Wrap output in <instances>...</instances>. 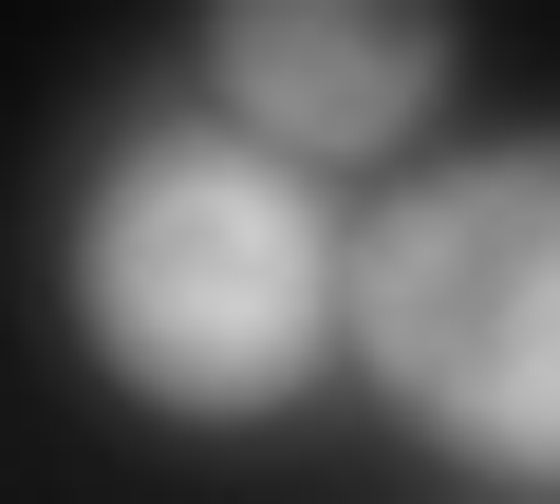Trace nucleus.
<instances>
[{
    "mask_svg": "<svg viewBox=\"0 0 560 504\" xmlns=\"http://www.w3.org/2000/svg\"><path fill=\"white\" fill-rule=\"evenodd\" d=\"M75 337L113 355V392L243 430L337 355V206L318 168H280L224 113H150L113 131V168L75 187Z\"/></svg>",
    "mask_w": 560,
    "mask_h": 504,
    "instance_id": "obj_1",
    "label": "nucleus"
},
{
    "mask_svg": "<svg viewBox=\"0 0 560 504\" xmlns=\"http://www.w3.org/2000/svg\"><path fill=\"white\" fill-rule=\"evenodd\" d=\"M337 337L411 430H448L504 485H560V131L411 168L337 243Z\"/></svg>",
    "mask_w": 560,
    "mask_h": 504,
    "instance_id": "obj_2",
    "label": "nucleus"
},
{
    "mask_svg": "<svg viewBox=\"0 0 560 504\" xmlns=\"http://www.w3.org/2000/svg\"><path fill=\"white\" fill-rule=\"evenodd\" d=\"M206 94H224V131H261L280 168L393 150V131L448 94V20H430V0H224V20H206Z\"/></svg>",
    "mask_w": 560,
    "mask_h": 504,
    "instance_id": "obj_3",
    "label": "nucleus"
}]
</instances>
